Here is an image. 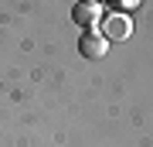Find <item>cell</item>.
Wrapping results in <instances>:
<instances>
[{
    "label": "cell",
    "instance_id": "cell-1",
    "mask_svg": "<svg viewBox=\"0 0 153 147\" xmlns=\"http://www.w3.org/2000/svg\"><path fill=\"white\" fill-rule=\"evenodd\" d=\"M99 34H102L105 41H126L133 34V21L126 14H109V17H102V24H99Z\"/></svg>",
    "mask_w": 153,
    "mask_h": 147
},
{
    "label": "cell",
    "instance_id": "cell-2",
    "mask_svg": "<svg viewBox=\"0 0 153 147\" xmlns=\"http://www.w3.org/2000/svg\"><path fill=\"white\" fill-rule=\"evenodd\" d=\"M71 17H75V24L78 27H95V24H102V4H95V0H78L75 7H71Z\"/></svg>",
    "mask_w": 153,
    "mask_h": 147
},
{
    "label": "cell",
    "instance_id": "cell-3",
    "mask_svg": "<svg viewBox=\"0 0 153 147\" xmlns=\"http://www.w3.org/2000/svg\"><path fill=\"white\" fill-rule=\"evenodd\" d=\"M78 51H82L85 58H105V55H109V41L99 31H85L82 38H78Z\"/></svg>",
    "mask_w": 153,
    "mask_h": 147
}]
</instances>
